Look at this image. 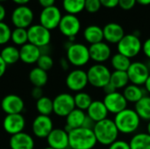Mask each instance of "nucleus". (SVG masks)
Wrapping results in <instances>:
<instances>
[{"label": "nucleus", "mask_w": 150, "mask_h": 149, "mask_svg": "<svg viewBox=\"0 0 150 149\" xmlns=\"http://www.w3.org/2000/svg\"><path fill=\"white\" fill-rule=\"evenodd\" d=\"M69 143L70 149H94L98 145L93 130L84 127L70 131Z\"/></svg>", "instance_id": "3"}, {"label": "nucleus", "mask_w": 150, "mask_h": 149, "mask_svg": "<svg viewBox=\"0 0 150 149\" xmlns=\"http://www.w3.org/2000/svg\"><path fill=\"white\" fill-rule=\"evenodd\" d=\"M142 51V42L136 32L125 34L122 40L117 44V52L129 59L135 58Z\"/></svg>", "instance_id": "6"}, {"label": "nucleus", "mask_w": 150, "mask_h": 149, "mask_svg": "<svg viewBox=\"0 0 150 149\" xmlns=\"http://www.w3.org/2000/svg\"><path fill=\"white\" fill-rule=\"evenodd\" d=\"M36 109L39 112V115L50 116L52 113H54L53 99L43 96L36 101Z\"/></svg>", "instance_id": "34"}, {"label": "nucleus", "mask_w": 150, "mask_h": 149, "mask_svg": "<svg viewBox=\"0 0 150 149\" xmlns=\"http://www.w3.org/2000/svg\"><path fill=\"white\" fill-rule=\"evenodd\" d=\"M28 42L41 48L49 46L51 41V32L40 24L32 25L27 28Z\"/></svg>", "instance_id": "8"}, {"label": "nucleus", "mask_w": 150, "mask_h": 149, "mask_svg": "<svg viewBox=\"0 0 150 149\" xmlns=\"http://www.w3.org/2000/svg\"><path fill=\"white\" fill-rule=\"evenodd\" d=\"M113 121L120 133L123 135H134L138 133L142 120L134 108L127 107L114 115Z\"/></svg>", "instance_id": "1"}, {"label": "nucleus", "mask_w": 150, "mask_h": 149, "mask_svg": "<svg viewBox=\"0 0 150 149\" xmlns=\"http://www.w3.org/2000/svg\"><path fill=\"white\" fill-rule=\"evenodd\" d=\"M25 126V119L22 114H8L3 120V128L11 136L22 133Z\"/></svg>", "instance_id": "18"}, {"label": "nucleus", "mask_w": 150, "mask_h": 149, "mask_svg": "<svg viewBox=\"0 0 150 149\" xmlns=\"http://www.w3.org/2000/svg\"><path fill=\"white\" fill-rule=\"evenodd\" d=\"M110 63H111V66L113 68V70L127 72L132 63V61H131V59L127 58V56L117 52L116 54L112 55V57L110 59Z\"/></svg>", "instance_id": "31"}, {"label": "nucleus", "mask_w": 150, "mask_h": 149, "mask_svg": "<svg viewBox=\"0 0 150 149\" xmlns=\"http://www.w3.org/2000/svg\"><path fill=\"white\" fill-rule=\"evenodd\" d=\"M102 4L100 0H85V7L84 11H86L88 13L94 14L99 11L101 9Z\"/></svg>", "instance_id": "39"}, {"label": "nucleus", "mask_w": 150, "mask_h": 149, "mask_svg": "<svg viewBox=\"0 0 150 149\" xmlns=\"http://www.w3.org/2000/svg\"><path fill=\"white\" fill-rule=\"evenodd\" d=\"M6 68H7V64L4 61V60L0 56V78L4 75Z\"/></svg>", "instance_id": "49"}, {"label": "nucleus", "mask_w": 150, "mask_h": 149, "mask_svg": "<svg viewBox=\"0 0 150 149\" xmlns=\"http://www.w3.org/2000/svg\"><path fill=\"white\" fill-rule=\"evenodd\" d=\"M43 149H54V148H50V147H47V148H43Z\"/></svg>", "instance_id": "56"}, {"label": "nucleus", "mask_w": 150, "mask_h": 149, "mask_svg": "<svg viewBox=\"0 0 150 149\" xmlns=\"http://www.w3.org/2000/svg\"><path fill=\"white\" fill-rule=\"evenodd\" d=\"M69 149H70V148H69Z\"/></svg>", "instance_id": "57"}, {"label": "nucleus", "mask_w": 150, "mask_h": 149, "mask_svg": "<svg viewBox=\"0 0 150 149\" xmlns=\"http://www.w3.org/2000/svg\"><path fill=\"white\" fill-rule=\"evenodd\" d=\"M89 52L91 61H94V63L105 64L106 61H110L112 55L111 46L105 40L96 44L90 45Z\"/></svg>", "instance_id": "14"}, {"label": "nucleus", "mask_w": 150, "mask_h": 149, "mask_svg": "<svg viewBox=\"0 0 150 149\" xmlns=\"http://www.w3.org/2000/svg\"><path fill=\"white\" fill-rule=\"evenodd\" d=\"M6 1H8V0H0V4L1 3H4V2H6Z\"/></svg>", "instance_id": "55"}, {"label": "nucleus", "mask_w": 150, "mask_h": 149, "mask_svg": "<svg viewBox=\"0 0 150 149\" xmlns=\"http://www.w3.org/2000/svg\"><path fill=\"white\" fill-rule=\"evenodd\" d=\"M74 100H75L76 108L84 112L88 110V108L93 102L91 96L85 91H80L76 93L74 96Z\"/></svg>", "instance_id": "35"}, {"label": "nucleus", "mask_w": 150, "mask_h": 149, "mask_svg": "<svg viewBox=\"0 0 150 149\" xmlns=\"http://www.w3.org/2000/svg\"><path fill=\"white\" fill-rule=\"evenodd\" d=\"M29 80L34 87H44L48 81L47 72L36 67L29 73Z\"/></svg>", "instance_id": "30"}, {"label": "nucleus", "mask_w": 150, "mask_h": 149, "mask_svg": "<svg viewBox=\"0 0 150 149\" xmlns=\"http://www.w3.org/2000/svg\"><path fill=\"white\" fill-rule=\"evenodd\" d=\"M65 84L70 91L76 93L83 91L89 85L86 70L83 68H75L69 71L66 76Z\"/></svg>", "instance_id": "9"}, {"label": "nucleus", "mask_w": 150, "mask_h": 149, "mask_svg": "<svg viewBox=\"0 0 150 149\" xmlns=\"http://www.w3.org/2000/svg\"><path fill=\"white\" fill-rule=\"evenodd\" d=\"M122 94L128 104L130 103L134 105L139 102L144 96H146L147 92L142 86L129 83L124 90H122Z\"/></svg>", "instance_id": "25"}, {"label": "nucleus", "mask_w": 150, "mask_h": 149, "mask_svg": "<svg viewBox=\"0 0 150 149\" xmlns=\"http://www.w3.org/2000/svg\"><path fill=\"white\" fill-rule=\"evenodd\" d=\"M83 36L84 40L90 45L104 41L103 27L98 25H90L84 28Z\"/></svg>", "instance_id": "26"}, {"label": "nucleus", "mask_w": 150, "mask_h": 149, "mask_svg": "<svg viewBox=\"0 0 150 149\" xmlns=\"http://www.w3.org/2000/svg\"><path fill=\"white\" fill-rule=\"evenodd\" d=\"M0 56L7 65H12L20 60L19 49L14 46H6L2 49Z\"/></svg>", "instance_id": "32"}, {"label": "nucleus", "mask_w": 150, "mask_h": 149, "mask_svg": "<svg viewBox=\"0 0 150 149\" xmlns=\"http://www.w3.org/2000/svg\"><path fill=\"white\" fill-rule=\"evenodd\" d=\"M60 66H61V68H62L63 70H65V71H67V70L69 68L70 64H69V61L67 60L66 57L61 59V61H60Z\"/></svg>", "instance_id": "47"}, {"label": "nucleus", "mask_w": 150, "mask_h": 149, "mask_svg": "<svg viewBox=\"0 0 150 149\" xmlns=\"http://www.w3.org/2000/svg\"><path fill=\"white\" fill-rule=\"evenodd\" d=\"M62 18V14L61 10L55 6H50L47 8H43L40 13L39 20L40 24L49 31L58 28L61 19Z\"/></svg>", "instance_id": "12"}, {"label": "nucleus", "mask_w": 150, "mask_h": 149, "mask_svg": "<svg viewBox=\"0 0 150 149\" xmlns=\"http://www.w3.org/2000/svg\"><path fill=\"white\" fill-rule=\"evenodd\" d=\"M103 102L108 110L110 114L116 115L119 112H122L126 108H127L128 103L123 96L122 92L115 91L110 94L105 95L103 98Z\"/></svg>", "instance_id": "15"}, {"label": "nucleus", "mask_w": 150, "mask_h": 149, "mask_svg": "<svg viewBox=\"0 0 150 149\" xmlns=\"http://www.w3.org/2000/svg\"><path fill=\"white\" fill-rule=\"evenodd\" d=\"M134 109L142 121H150V96H144L139 102L134 104Z\"/></svg>", "instance_id": "28"}, {"label": "nucleus", "mask_w": 150, "mask_h": 149, "mask_svg": "<svg viewBox=\"0 0 150 149\" xmlns=\"http://www.w3.org/2000/svg\"><path fill=\"white\" fill-rule=\"evenodd\" d=\"M102 90H104L105 95H106V94H110V93H112V92H115V91H118V90H116L113 88V86H112L110 83H109L107 85H105Z\"/></svg>", "instance_id": "48"}, {"label": "nucleus", "mask_w": 150, "mask_h": 149, "mask_svg": "<svg viewBox=\"0 0 150 149\" xmlns=\"http://www.w3.org/2000/svg\"><path fill=\"white\" fill-rule=\"evenodd\" d=\"M110 83L118 91L124 90L130 83L127 73L126 71H112Z\"/></svg>", "instance_id": "29"}, {"label": "nucleus", "mask_w": 150, "mask_h": 149, "mask_svg": "<svg viewBox=\"0 0 150 149\" xmlns=\"http://www.w3.org/2000/svg\"><path fill=\"white\" fill-rule=\"evenodd\" d=\"M107 149H131L129 146V142L126 140L118 139L116 141L112 143L107 147Z\"/></svg>", "instance_id": "40"}, {"label": "nucleus", "mask_w": 150, "mask_h": 149, "mask_svg": "<svg viewBox=\"0 0 150 149\" xmlns=\"http://www.w3.org/2000/svg\"><path fill=\"white\" fill-rule=\"evenodd\" d=\"M143 88H144V90H146V92H147V95L150 96V76H149V78L147 79L146 83H144V85H143Z\"/></svg>", "instance_id": "51"}, {"label": "nucleus", "mask_w": 150, "mask_h": 149, "mask_svg": "<svg viewBox=\"0 0 150 149\" xmlns=\"http://www.w3.org/2000/svg\"><path fill=\"white\" fill-rule=\"evenodd\" d=\"M6 17V9L5 7L0 4V22H4Z\"/></svg>", "instance_id": "50"}, {"label": "nucleus", "mask_w": 150, "mask_h": 149, "mask_svg": "<svg viewBox=\"0 0 150 149\" xmlns=\"http://www.w3.org/2000/svg\"><path fill=\"white\" fill-rule=\"evenodd\" d=\"M55 1L56 0H38V3L42 8H47L54 5Z\"/></svg>", "instance_id": "46"}, {"label": "nucleus", "mask_w": 150, "mask_h": 149, "mask_svg": "<svg viewBox=\"0 0 150 149\" xmlns=\"http://www.w3.org/2000/svg\"><path fill=\"white\" fill-rule=\"evenodd\" d=\"M54 129V123L50 116L38 115L33 121L32 131L37 138L47 139Z\"/></svg>", "instance_id": "16"}, {"label": "nucleus", "mask_w": 150, "mask_h": 149, "mask_svg": "<svg viewBox=\"0 0 150 149\" xmlns=\"http://www.w3.org/2000/svg\"><path fill=\"white\" fill-rule=\"evenodd\" d=\"M136 1H137V4L143 5V6H147L150 4V0H136Z\"/></svg>", "instance_id": "53"}, {"label": "nucleus", "mask_w": 150, "mask_h": 149, "mask_svg": "<svg viewBox=\"0 0 150 149\" xmlns=\"http://www.w3.org/2000/svg\"><path fill=\"white\" fill-rule=\"evenodd\" d=\"M11 40L16 46L22 47L25 44L28 43V35H27V29L25 28H17L15 27L11 31Z\"/></svg>", "instance_id": "36"}, {"label": "nucleus", "mask_w": 150, "mask_h": 149, "mask_svg": "<svg viewBox=\"0 0 150 149\" xmlns=\"http://www.w3.org/2000/svg\"><path fill=\"white\" fill-rule=\"evenodd\" d=\"M31 96L33 99H35L36 101L38 99H40V97H43V90H42V88L40 87H34L31 90Z\"/></svg>", "instance_id": "43"}, {"label": "nucleus", "mask_w": 150, "mask_h": 149, "mask_svg": "<svg viewBox=\"0 0 150 149\" xmlns=\"http://www.w3.org/2000/svg\"><path fill=\"white\" fill-rule=\"evenodd\" d=\"M66 47V58L69 64L76 68H82L86 66L90 61L89 47L78 42H70L68 40Z\"/></svg>", "instance_id": "4"}, {"label": "nucleus", "mask_w": 150, "mask_h": 149, "mask_svg": "<svg viewBox=\"0 0 150 149\" xmlns=\"http://www.w3.org/2000/svg\"><path fill=\"white\" fill-rule=\"evenodd\" d=\"M34 140L26 133H19L11 135L9 141L10 149H34Z\"/></svg>", "instance_id": "21"}, {"label": "nucleus", "mask_w": 150, "mask_h": 149, "mask_svg": "<svg viewBox=\"0 0 150 149\" xmlns=\"http://www.w3.org/2000/svg\"><path fill=\"white\" fill-rule=\"evenodd\" d=\"M86 118V112L79 110L77 108H75L65 119H66V124H65V131L69 133L70 131L74 129H77L83 126L84 119Z\"/></svg>", "instance_id": "24"}, {"label": "nucleus", "mask_w": 150, "mask_h": 149, "mask_svg": "<svg viewBox=\"0 0 150 149\" xmlns=\"http://www.w3.org/2000/svg\"><path fill=\"white\" fill-rule=\"evenodd\" d=\"M143 54L146 56L148 60H150V38H148L142 43V51Z\"/></svg>", "instance_id": "44"}, {"label": "nucleus", "mask_w": 150, "mask_h": 149, "mask_svg": "<svg viewBox=\"0 0 150 149\" xmlns=\"http://www.w3.org/2000/svg\"><path fill=\"white\" fill-rule=\"evenodd\" d=\"M58 29L60 32L68 39L76 38L81 30V21L76 15L66 13L62 15Z\"/></svg>", "instance_id": "13"}, {"label": "nucleus", "mask_w": 150, "mask_h": 149, "mask_svg": "<svg viewBox=\"0 0 150 149\" xmlns=\"http://www.w3.org/2000/svg\"><path fill=\"white\" fill-rule=\"evenodd\" d=\"M92 130L98 144L104 147H108L116 141L120 134L113 121V119L110 118L96 123Z\"/></svg>", "instance_id": "2"}, {"label": "nucleus", "mask_w": 150, "mask_h": 149, "mask_svg": "<svg viewBox=\"0 0 150 149\" xmlns=\"http://www.w3.org/2000/svg\"><path fill=\"white\" fill-rule=\"evenodd\" d=\"M103 7L107 9H113L119 6V0H100Z\"/></svg>", "instance_id": "42"}, {"label": "nucleus", "mask_w": 150, "mask_h": 149, "mask_svg": "<svg viewBox=\"0 0 150 149\" xmlns=\"http://www.w3.org/2000/svg\"><path fill=\"white\" fill-rule=\"evenodd\" d=\"M103 32H104V40L109 45L110 44L117 45L126 34L123 26L115 22L107 23L103 27Z\"/></svg>", "instance_id": "20"}, {"label": "nucleus", "mask_w": 150, "mask_h": 149, "mask_svg": "<svg viewBox=\"0 0 150 149\" xmlns=\"http://www.w3.org/2000/svg\"><path fill=\"white\" fill-rule=\"evenodd\" d=\"M48 147L54 149H69V133L63 128H54L47 137Z\"/></svg>", "instance_id": "19"}, {"label": "nucleus", "mask_w": 150, "mask_h": 149, "mask_svg": "<svg viewBox=\"0 0 150 149\" xmlns=\"http://www.w3.org/2000/svg\"><path fill=\"white\" fill-rule=\"evenodd\" d=\"M137 4L136 0H119V7L124 11L132 10Z\"/></svg>", "instance_id": "41"}, {"label": "nucleus", "mask_w": 150, "mask_h": 149, "mask_svg": "<svg viewBox=\"0 0 150 149\" xmlns=\"http://www.w3.org/2000/svg\"><path fill=\"white\" fill-rule=\"evenodd\" d=\"M36 63H37L38 68L47 72L48 70H50L53 68L54 60L49 54H41Z\"/></svg>", "instance_id": "37"}, {"label": "nucleus", "mask_w": 150, "mask_h": 149, "mask_svg": "<svg viewBox=\"0 0 150 149\" xmlns=\"http://www.w3.org/2000/svg\"><path fill=\"white\" fill-rule=\"evenodd\" d=\"M95 124H96V123H95L91 118H89V117L87 116V114H86V118H85V119H84V122H83V125L82 127L88 128V129H93Z\"/></svg>", "instance_id": "45"}, {"label": "nucleus", "mask_w": 150, "mask_h": 149, "mask_svg": "<svg viewBox=\"0 0 150 149\" xmlns=\"http://www.w3.org/2000/svg\"><path fill=\"white\" fill-rule=\"evenodd\" d=\"M89 85L95 89H103L110 83L112 71L105 64L94 63L86 70Z\"/></svg>", "instance_id": "5"}, {"label": "nucleus", "mask_w": 150, "mask_h": 149, "mask_svg": "<svg viewBox=\"0 0 150 149\" xmlns=\"http://www.w3.org/2000/svg\"><path fill=\"white\" fill-rule=\"evenodd\" d=\"M11 31L12 30L6 23L0 22V46L5 45L11 40Z\"/></svg>", "instance_id": "38"}, {"label": "nucleus", "mask_w": 150, "mask_h": 149, "mask_svg": "<svg viewBox=\"0 0 150 149\" xmlns=\"http://www.w3.org/2000/svg\"><path fill=\"white\" fill-rule=\"evenodd\" d=\"M1 108L6 115L21 114L25 109V103L22 97L15 94L6 95L1 102Z\"/></svg>", "instance_id": "17"}, {"label": "nucleus", "mask_w": 150, "mask_h": 149, "mask_svg": "<svg viewBox=\"0 0 150 149\" xmlns=\"http://www.w3.org/2000/svg\"><path fill=\"white\" fill-rule=\"evenodd\" d=\"M131 149H150V135L147 132H138L129 140Z\"/></svg>", "instance_id": "27"}, {"label": "nucleus", "mask_w": 150, "mask_h": 149, "mask_svg": "<svg viewBox=\"0 0 150 149\" xmlns=\"http://www.w3.org/2000/svg\"><path fill=\"white\" fill-rule=\"evenodd\" d=\"M40 55H41L40 48L29 42L20 47L19 48L20 61L25 64L36 63Z\"/></svg>", "instance_id": "23"}, {"label": "nucleus", "mask_w": 150, "mask_h": 149, "mask_svg": "<svg viewBox=\"0 0 150 149\" xmlns=\"http://www.w3.org/2000/svg\"><path fill=\"white\" fill-rule=\"evenodd\" d=\"M11 1L18 5H26L30 2V0H11Z\"/></svg>", "instance_id": "52"}, {"label": "nucleus", "mask_w": 150, "mask_h": 149, "mask_svg": "<svg viewBox=\"0 0 150 149\" xmlns=\"http://www.w3.org/2000/svg\"><path fill=\"white\" fill-rule=\"evenodd\" d=\"M127 73L130 83L142 87L150 76V70L147 64L141 61H132Z\"/></svg>", "instance_id": "10"}, {"label": "nucleus", "mask_w": 150, "mask_h": 149, "mask_svg": "<svg viewBox=\"0 0 150 149\" xmlns=\"http://www.w3.org/2000/svg\"><path fill=\"white\" fill-rule=\"evenodd\" d=\"M62 7L67 14L77 15L84 11L85 0H62Z\"/></svg>", "instance_id": "33"}, {"label": "nucleus", "mask_w": 150, "mask_h": 149, "mask_svg": "<svg viewBox=\"0 0 150 149\" xmlns=\"http://www.w3.org/2000/svg\"><path fill=\"white\" fill-rule=\"evenodd\" d=\"M34 13L27 5H18L11 12V20L17 28H29L33 22Z\"/></svg>", "instance_id": "7"}, {"label": "nucleus", "mask_w": 150, "mask_h": 149, "mask_svg": "<svg viewBox=\"0 0 150 149\" xmlns=\"http://www.w3.org/2000/svg\"><path fill=\"white\" fill-rule=\"evenodd\" d=\"M86 114L95 123H98L99 121L107 119L110 113L106 109L103 100L97 99V100H93V102L86 111Z\"/></svg>", "instance_id": "22"}, {"label": "nucleus", "mask_w": 150, "mask_h": 149, "mask_svg": "<svg viewBox=\"0 0 150 149\" xmlns=\"http://www.w3.org/2000/svg\"><path fill=\"white\" fill-rule=\"evenodd\" d=\"M54 113L61 118H66L75 108L74 96L69 93H60L53 99Z\"/></svg>", "instance_id": "11"}, {"label": "nucleus", "mask_w": 150, "mask_h": 149, "mask_svg": "<svg viewBox=\"0 0 150 149\" xmlns=\"http://www.w3.org/2000/svg\"><path fill=\"white\" fill-rule=\"evenodd\" d=\"M146 132L150 135V121L147 122V126H146Z\"/></svg>", "instance_id": "54"}]
</instances>
